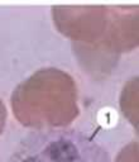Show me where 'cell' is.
Wrapping results in <instances>:
<instances>
[{"label": "cell", "mask_w": 139, "mask_h": 162, "mask_svg": "<svg viewBox=\"0 0 139 162\" xmlns=\"http://www.w3.org/2000/svg\"><path fill=\"white\" fill-rule=\"evenodd\" d=\"M9 162H111L100 144L80 132L42 130L28 135Z\"/></svg>", "instance_id": "6da1fadb"}]
</instances>
